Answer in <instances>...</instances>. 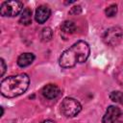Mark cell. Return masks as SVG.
Here are the masks:
<instances>
[{
  "mask_svg": "<svg viewBox=\"0 0 123 123\" xmlns=\"http://www.w3.org/2000/svg\"><path fill=\"white\" fill-rule=\"evenodd\" d=\"M23 9V4L20 1H5L0 8V13L2 16H16Z\"/></svg>",
  "mask_w": 123,
  "mask_h": 123,
  "instance_id": "cell-4",
  "label": "cell"
},
{
  "mask_svg": "<svg viewBox=\"0 0 123 123\" xmlns=\"http://www.w3.org/2000/svg\"><path fill=\"white\" fill-rule=\"evenodd\" d=\"M41 123H56V122H55V121H52V120H49V119H48V120H44V121H42Z\"/></svg>",
  "mask_w": 123,
  "mask_h": 123,
  "instance_id": "cell-17",
  "label": "cell"
},
{
  "mask_svg": "<svg viewBox=\"0 0 123 123\" xmlns=\"http://www.w3.org/2000/svg\"><path fill=\"white\" fill-rule=\"evenodd\" d=\"M121 116V111L115 106H110L102 118V123H115Z\"/></svg>",
  "mask_w": 123,
  "mask_h": 123,
  "instance_id": "cell-6",
  "label": "cell"
},
{
  "mask_svg": "<svg viewBox=\"0 0 123 123\" xmlns=\"http://www.w3.org/2000/svg\"><path fill=\"white\" fill-rule=\"evenodd\" d=\"M89 53V45L84 40H79L62 54L60 58V65L63 68H68L77 63L85 62L87 60Z\"/></svg>",
  "mask_w": 123,
  "mask_h": 123,
  "instance_id": "cell-1",
  "label": "cell"
},
{
  "mask_svg": "<svg viewBox=\"0 0 123 123\" xmlns=\"http://www.w3.org/2000/svg\"><path fill=\"white\" fill-rule=\"evenodd\" d=\"M30 79L26 73H20L9 76L2 80L0 85V92L7 98H13L23 94L29 87Z\"/></svg>",
  "mask_w": 123,
  "mask_h": 123,
  "instance_id": "cell-2",
  "label": "cell"
},
{
  "mask_svg": "<svg viewBox=\"0 0 123 123\" xmlns=\"http://www.w3.org/2000/svg\"><path fill=\"white\" fill-rule=\"evenodd\" d=\"M52 30L50 28H44L41 32V39L42 41H49L52 38Z\"/></svg>",
  "mask_w": 123,
  "mask_h": 123,
  "instance_id": "cell-13",
  "label": "cell"
},
{
  "mask_svg": "<svg viewBox=\"0 0 123 123\" xmlns=\"http://www.w3.org/2000/svg\"><path fill=\"white\" fill-rule=\"evenodd\" d=\"M81 12H82V8H81V6H79V5H77V6H74V7H72L71 9H70V11H69V13L70 14H79V13H81Z\"/></svg>",
  "mask_w": 123,
  "mask_h": 123,
  "instance_id": "cell-15",
  "label": "cell"
},
{
  "mask_svg": "<svg viewBox=\"0 0 123 123\" xmlns=\"http://www.w3.org/2000/svg\"><path fill=\"white\" fill-rule=\"evenodd\" d=\"M41 92H42V95L45 98H47V99H55L60 95L61 90L56 85L48 84V85H46V86H44L42 87Z\"/></svg>",
  "mask_w": 123,
  "mask_h": 123,
  "instance_id": "cell-8",
  "label": "cell"
},
{
  "mask_svg": "<svg viewBox=\"0 0 123 123\" xmlns=\"http://www.w3.org/2000/svg\"><path fill=\"white\" fill-rule=\"evenodd\" d=\"M35 60V56L32 53H23L17 59V64L20 67H26L30 65Z\"/></svg>",
  "mask_w": 123,
  "mask_h": 123,
  "instance_id": "cell-9",
  "label": "cell"
},
{
  "mask_svg": "<svg viewBox=\"0 0 123 123\" xmlns=\"http://www.w3.org/2000/svg\"><path fill=\"white\" fill-rule=\"evenodd\" d=\"M105 13L107 16L109 17H112L117 13V6L115 4H112L111 6H109L106 10H105Z\"/></svg>",
  "mask_w": 123,
  "mask_h": 123,
  "instance_id": "cell-14",
  "label": "cell"
},
{
  "mask_svg": "<svg viewBox=\"0 0 123 123\" xmlns=\"http://www.w3.org/2000/svg\"><path fill=\"white\" fill-rule=\"evenodd\" d=\"M122 30L119 27H111L106 30L103 35V40L107 45L116 46L122 38Z\"/></svg>",
  "mask_w": 123,
  "mask_h": 123,
  "instance_id": "cell-5",
  "label": "cell"
},
{
  "mask_svg": "<svg viewBox=\"0 0 123 123\" xmlns=\"http://www.w3.org/2000/svg\"><path fill=\"white\" fill-rule=\"evenodd\" d=\"M19 23L25 26L30 25L32 23V11L29 8H26L23 10L19 18Z\"/></svg>",
  "mask_w": 123,
  "mask_h": 123,
  "instance_id": "cell-10",
  "label": "cell"
},
{
  "mask_svg": "<svg viewBox=\"0 0 123 123\" xmlns=\"http://www.w3.org/2000/svg\"><path fill=\"white\" fill-rule=\"evenodd\" d=\"M51 15V10L49 7L45 6V5H40L37 8L36 10V14H35V18L36 21L39 24H43Z\"/></svg>",
  "mask_w": 123,
  "mask_h": 123,
  "instance_id": "cell-7",
  "label": "cell"
},
{
  "mask_svg": "<svg viewBox=\"0 0 123 123\" xmlns=\"http://www.w3.org/2000/svg\"><path fill=\"white\" fill-rule=\"evenodd\" d=\"M60 110L65 117H74L82 111V105L76 99L66 97L61 103Z\"/></svg>",
  "mask_w": 123,
  "mask_h": 123,
  "instance_id": "cell-3",
  "label": "cell"
},
{
  "mask_svg": "<svg viewBox=\"0 0 123 123\" xmlns=\"http://www.w3.org/2000/svg\"><path fill=\"white\" fill-rule=\"evenodd\" d=\"M76 24L73 22V21H70V20H66L64 21L62 25H61V30L62 33L66 34V35H70V34H73L75 31H76Z\"/></svg>",
  "mask_w": 123,
  "mask_h": 123,
  "instance_id": "cell-11",
  "label": "cell"
},
{
  "mask_svg": "<svg viewBox=\"0 0 123 123\" xmlns=\"http://www.w3.org/2000/svg\"><path fill=\"white\" fill-rule=\"evenodd\" d=\"M6 68H7V66H6L5 61H4L3 59H1V60H0V69H1V76H3V75H4V73H5V71H6Z\"/></svg>",
  "mask_w": 123,
  "mask_h": 123,
  "instance_id": "cell-16",
  "label": "cell"
},
{
  "mask_svg": "<svg viewBox=\"0 0 123 123\" xmlns=\"http://www.w3.org/2000/svg\"><path fill=\"white\" fill-rule=\"evenodd\" d=\"M110 98L113 102L123 104V92L121 91H111L110 94Z\"/></svg>",
  "mask_w": 123,
  "mask_h": 123,
  "instance_id": "cell-12",
  "label": "cell"
}]
</instances>
